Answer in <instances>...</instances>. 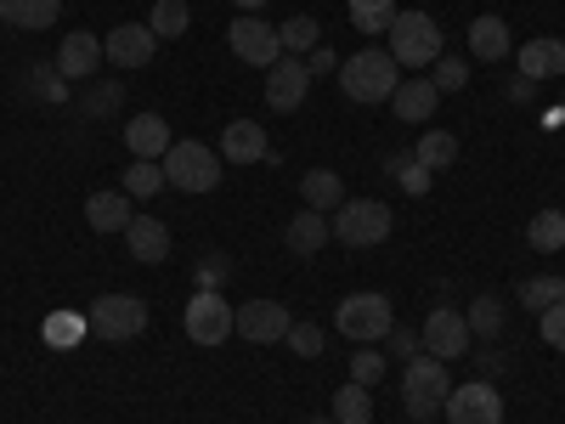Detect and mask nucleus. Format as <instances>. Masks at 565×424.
Masks as SVG:
<instances>
[{
    "mask_svg": "<svg viewBox=\"0 0 565 424\" xmlns=\"http://www.w3.org/2000/svg\"><path fill=\"white\" fill-rule=\"evenodd\" d=\"M340 85H345V97L351 103H391L396 97V85H402V63L391 52H356L340 63Z\"/></svg>",
    "mask_w": 565,
    "mask_h": 424,
    "instance_id": "obj_1",
    "label": "nucleus"
},
{
    "mask_svg": "<svg viewBox=\"0 0 565 424\" xmlns=\"http://www.w3.org/2000/svg\"><path fill=\"white\" fill-rule=\"evenodd\" d=\"M159 165H164V187H175L186 199L221 187V153H210L204 141H170V153Z\"/></svg>",
    "mask_w": 565,
    "mask_h": 424,
    "instance_id": "obj_2",
    "label": "nucleus"
},
{
    "mask_svg": "<svg viewBox=\"0 0 565 424\" xmlns=\"http://www.w3.org/2000/svg\"><path fill=\"white\" fill-rule=\"evenodd\" d=\"M391 226H396V215H391V204H380V199H345V204L334 210V221H328V232H334L340 244H351V250L385 244Z\"/></svg>",
    "mask_w": 565,
    "mask_h": 424,
    "instance_id": "obj_3",
    "label": "nucleus"
},
{
    "mask_svg": "<svg viewBox=\"0 0 565 424\" xmlns=\"http://www.w3.org/2000/svg\"><path fill=\"white\" fill-rule=\"evenodd\" d=\"M391 57L402 68H436V57H441V23L430 12H396V23H391Z\"/></svg>",
    "mask_w": 565,
    "mask_h": 424,
    "instance_id": "obj_4",
    "label": "nucleus"
},
{
    "mask_svg": "<svg viewBox=\"0 0 565 424\" xmlns=\"http://www.w3.org/2000/svg\"><path fill=\"white\" fill-rule=\"evenodd\" d=\"M447 391H452L447 362H436V357H413L407 362V373H402V407H407V418H418V424L436 418Z\"/></svg>",
    "mask_w": 565,
    "mask_h": 424,
    "instance_id": "obj_5",
    "label": "nucleus"
},
{
    "mask_svg": "<svg viewBox=\"0 0 565 424\" xmlns=\"http://www.w3.org/2000/svg\"><path fill=\"white\" fill-rule=\"evenodd\" d=\"M334 328H340L345 340H356V346H380L391 328H396V311H391L385 295H345L334 306Z\"/></svg>",
    "mask_w": 565,
    "mask_h": 424,
    "instance_id": "obj_6",
    "label": "nucleus"
},
{
    "mask_svg": "<svg viewBox=\"0 0 565 424\" xmlns=\"http://www.w3.org/2000/svg\"><path fill=\"white\" fill-rule=\"evenodd\" d=\"M232 322H238V311H232V300L221 289H199L193 300H186V311H181V328L193 335V346H226Z\"/></svg>",
    "mask_w": 565,
    "mask_h": 424,
    "instance_id": "obj_7",
    "label": "nucleus"
},
{
    "mask_svg": "<svg viewBox=\"0 0 565 424\" xmlns=\"http://www.w3.org/2000/svg\"><path fill=\"white\" fill-rule=\"evenodd\" d=\"M85 322H90V335H103V340H136V335H148V300L103 295V300H90Z\"/></svg>",
    "mask_w": 565,
    "mask_h": 424,
    "instance_id": "obj_8",
    "label": "nucleus"
},
{
    "mask_svg": "<svg viewBox=\"0 0 565 424\" xmlns=\"http://www.w3.org/2000/svg\"><path fill=\"white\" fill-rule=\"evenodd\" d=\"M289 328H295V317H289L282 300H249V306H238L232 335L249 340V346H282V340H289Z\"/></svg>",
    "mask_w": 565,
    "mask_h": 424,
    "instance_id": "obj_9",
    "label": "nucleus"
},
{
    "mask_svg": "<svg viewBox=\"0 0 565 424\" xmlns=\"http://www.w3.org/2000/svg\"><path fill=\"white\" fill-rule=\"evenodd\" d=\"M441 413H447V424H503V396L492 391V380H469V385L447 391Z\"/></svg>",
    "mask_w": 565,
    "mask_h": 424,
    "instance_id": "obj_10",
    "label": "nucleus"
},
{
    "mask_svg": "<svg viewBox=\"0 0 565 424\" xmlns=\"http://www.w3.org/2000/svg\"><path fill=\"white\" fill-rule=\"evenodd\" d=\"M226 45H232V57H238V63H255V68H271V63L282 57V40H277V29H271V23H260L255 12L232 18Z\"/></svg>",
    "mask_w": 565,
    "mask_h": 424,
    "instance_id": "obj_11",
    "label": "nucleus"
},
{
    "mask_svg": "<svg viewBox=\"0 0 565 424\" xmlns=\"http://www.w3.org/2000/svg\"><path fill=\"white\" fill-rule=\"evenodd\" d=\"M153 52H159V34H153L148 23H119V29L103 34V57H108L114 68H148Z\"/></svg>",
    "mask_w": 565,
    "mask_h": 424,
    "instance_id": "obj_12",
    "label": "nucleus"
},
{
    "mask_svg": "<svg viewBox=\"0 0 565 424\" xmlns=\"http://www.w3.org/2000/svg\"><path fill=\"white\" fill-rule=\"evenodd\" d=\"M469 322H463V311H452V306H436L430 317H424V351H430L436 362H452V357H463L469 351Z\"/></svg>",
    "mask_w": 565,
    "mask_h": 424,
    "instance_id": "obj_13",
    "label": "nucleus"
},
{
    "mask_svg": "<svg viewBox=\"0 0 565 424\" xmlns=\"http://www.w3.org/2000/svg\"><path fill=\"white\" fill-rule=\"evenodd\" d=\"M306 91H311V74H306L300 57H277V63L266 68V103H271L277 114H295V108L306 103Z\"/></svg>",
    "mask_w": 565,
    "mask_h": 424,
    "instance_id": "obj_14",
    "label": "nucleus"
},
{
    "mask_svg": "<svg viewBox=\"0 0 565 424\" xmlns=\"http://www.w3.org/2000/svg\"><path fill=\"white\" fill-rule=\"evenodd\" d=\"M97 68H103V40L90 34V29L63 34V45H57V74H63V80H90Z\"/></svg>",
    "mask_w": 565,
    "mask_h": 424,
    "instance_id": "obj_15",
    "label": "nucleus"
},
{
    "mask_svg": "<svg viewBox=\"0 0 565 424\" xmlns=\"http://www.w3.org/2000/svg\"><path fill=\"white\" fill-rule=\"evenodd\" d=\"M125 244H130V261L159 266V261H170V226H164L159 215H130Z\"/></svg>",
    "mask_w": 565,
    "mask_h": 424,
    "instance_id": "obj_16",
    "label": "nucleus"
},
{
    "mask_svg": "<svg viewBox=\"0 0 565 424\" xmlns=\"http://www.w3.org/2000/svg\"><path fill=\"white\" fill-rule=\"evenodd\" d=\"M266 153H271V141H266V130L255 119H232L221 130V159H232V165H266Z\"/></svg>",
    "mask_w": 565,
    "mask_h": 424,
    "instance_id": "obj_17",
    "label": "nucleus"
},
{
    "mask_svg": "<svg viewBox=\"0 0 565 424\" xmlns=\"http://www.w3.org/2000/svg\"><path fill=\"white\" fill-rule=\"evenodd\" d=\"M514 63H521L526 80H559V74H565V40L537 34V40H526L521 52H514Z\"/></svg>",
    "mask_w": 565,
    "mask_h": 424,
    "instance_id": "obj_18",
    "label": "nucleus"
},
{
    "mask_svg": "<svg viewBox=\"0 0 565 424\" xmlns=\"http://www.w3.org/2000/svg\"><path fill=\"white\" fill-rule=\"evenodd\" d=\"M436 103H441V91H436V80H402L396 85V97H391V108H396V119L402 125H424V119H430L436 114Z\"/></svg>",
    "mask_w": 565,
    "mask_h": 424,
    "instance_id": "obj_19",
    "label": "nucleus"
},
{
    "mask_svg": "<svg viewBox=\"0 0 565 424\" xmlns=\"http://www.w3.org/2000/svg\"><path fill=\"white\" fill-rule=\"evenodd\" d=\"M170 125L159 119V114H136L130 125H125V148L136 153V159H164L170 153Z\"/></svg>",
    "mask_w": 565,
    "mask_h": 424,
    "instance_id": "obj_20",
    "label": "nucleus"
},
{
    "mask_svg": "<svg viewBox=\"0 0 565 424\" xmlns=\"http://www.w3.org/2000/svg\"><path fill=\"white\" fill-rule=\"evenodd\" d=\"M300 199H306V210H317V215H334V210L345 204L340 170H306V176H300Z\"/></svg>",
    "mask_w": 565,
    "mask_h": 424,
    "instance_id": "obj_21",
    "label": "nucleus"
},
{
    "mask_svg": "<svg viewBox=\"0 0 565 424\" xmlns=\"http://www.w3.org/2000/svg\"><path fill=\"white\" fill-rule=\"evenodd\" d=\"M63 18V0H0V23H12V29H52Z\"/></svg>",
    "mask_w": 565,
    "mask_h": 424,
    "instance_id": "obj_22",
    "label": "nucleus"
},
{
    "mask_svg": "<svg viewBox=\"0 0 565 424\" xmlns=\"http://www.w3.org/2000/svg\"><path fill=\"white\" fill-rule=\"evenodd\" d=\"M282 244H289V255L311 261V255L328 244V215H317V210H300L289 226H282Z\"/></svg>",
    "mask_w": 565,
    "mask_h": 424,
    "instance_id": "obj_23",
    "label": "nucleus"
},
{
    "mask_svg": "<svg viewBox=\"0 0 565 424\" xmlns=\"http://www.w3.org/2000/svg\"><path fill=\"white\" fill-rule=\"evenodd\" d=\"M469 52H476L481 63H503L509 57V23L503 18H476V23H469Z\"/></svg>",
    "mask_w": 565,
    "mask_h": 424,
    "instance_id": "obj_24",
    "label": "nucleus"
},
{
    "mask_svg": "<svg viewBox=\"0 0 565 424\" xmlns=\"http://www.w3.org/2000/svg\"><path fill=\"white\" fill-rule=\"evenodd\" d=\"M85 221H90V232H125L130 226V193H90Z\"/></svg>",
    "mask_w": 565,
    "mask_h": 424,
    "instance_id": "obj_25",
    "label": "nucleus"
},
{
    "mask_svg": "<svg viewBox=\"0 0 565 424\" xmlns=\"http://www.w3.org/2000/svg\"><path fill=\"white\" fill-rule=\"evenodd\" d=\"M413 165H424V170H447V165H458V136L452 130H424L418 136V148H413Z\"/></svg>",
    "mask_w": 565,
    "mask_h": 424,
    "instance_id": "obj_26",
    "label": "nucleus"
},
{
    "mask_svg": "<svg viewBox=\"0 0 565 424\" xmlns=\"http://www.w3.org/2000/svg\"><path fill=\"white\" fill-rule=\"evenodd\" d=\"M526 244L537 255H559L565 250V210H537L532 226H526Z\"/></svg>",
    "mask_w": 565,
    "mask_h": 424,
    "instance_id": "obj_27",
    "label": "nucleus"
},
{
    "mask_svg": "<svg viewBox=\"0 0 565 424\" xmlns=\"http://www.w3.org/2000/svg\"><path fill=\"white\" fill-rule=\"evenodd\" d=\"M277 40H282V57H311L317 52V45H322V29H317V18H289V23H282L277 29Z\"/></svg>",
    "mask_w": 565,
    "mask_h": 424,
    "instance_id": "obj_28",
    "label": "nucleus"
},
{
    "mask_svg": "<svg viewBox=\"0 0 565 424\" xmlns=\"http://www.w3.org/2000/svg\"><path fill=\"white\" fill-rule=\"evenodd\" d=\"M40 335H45V346H57V351H74L85 335H90V322L79 317V311H52V317H45V328H40Z\"/></svg>",
    "mask_w": 565,
    "mask_h": 424,
    "instance_id": "obj_29",
    "label": "nucleus"
},
{
    "mask_svg": "<svg viewBox=\"0 0 565 424\" xmlns=\"http://www.w3.org/2000/svg\"><path fill=\"white\" fill-rule=\"evenodd\" d=\"M463 322H469V335H476V340H498L503 300L498 295H476V300H469V311H463Z\"/></svg>",
    "mask_w": 565,
    "mask_h": 424,
    "instance_id": "obj_30",
    "label": "nucleus"
},
{
    "mask_svg": "<svg viewBox=\"0 0 565 424\" xmlns=\"http://www.w3.org/2000/svg\"><path fill=\"white\" fill-rule=\"evenodd\" d=\"M373 418V391L367 385H340L334 391V424H367Z\"/></svg>",
    "mask_w": 565,
    "mask_h": 424,
    "instance_id": "obj_31",
    "label": "nucleus"
},
{
    "mask_svg": "<svg viewBox=\"0 0 565 424\" xmlns=\"http://www.w3.org/2000/svg\"><path fill=\"white\" fill-rule=\"evenodd\" d=\"M351 23H356L362 34H391L396 0H351Z\"/></svg>",
    "mask_w": 565,
    "mask_h": 424,
    "instance_id": "obj_32",
    "label": "nucleus"
},
{
    "mask_svg": "<svg viewBox=\"0 0 565 424\" xmlns=\"http://www.w3.org/2000/svg\"><path fill=\"white\" fill-rule=\"evenodd\" d=\"M148 29H153L159 40H181L186 29H193V12H186V0H159L153 18H148Z\"/></svg>",
    "mask_w": 565,
    "mask_h": 424,
    "instance_id": "obj_33",
    "label": "nucleus"
},
{
    "mask_svg": "<svg viewBox=\"0 0 565 424\" xmlns=\"http://www.w3.org/2000/svg\"><path fill=\"white\" fill-rule=\"evenodd\" d=\"M125 193H130V199L164 193V165H159V159H136V165L125 170Z\"/></svg>",
    "mask_w": 565,
    "mask_h": 424,
    "instance_id": "obj_34",
    "label": "nucleus"
},
{
    "mask_svg": "<svg viewBox=\"0 0 565 424\" xmlns=\"http://www.w3.org/2000/svg\"><path fill=\"white\" fill-rule=\"evenodd\" d=\"M559 300H565V277H559V272L521 283V306H532V311H548V306H559Z\"/></svg>",
    "mask_w": 565,
    "mask_h": 424,
    "instance_id": "obj_35",
    "label": "nucleus"
},
{
    "mask_svg": "<svg viewBox=\"0 0 565 424\" xmlns=\"http://www.w3.org/2000/svg\"><path fill=\"white\" fill-rule=\"evenodd\" d=\"M430 80H436V91H441V97H447V91H463L469 85V68H463V57H436V68H430Z\"/></svg>",
    "mask_w": 565,
    "mask_h": 424,
    "instance_id": "obj_36",
    "label": "nucleus"
},
{
    "mask_svg": "<svg viewBox=\"0 0 565 424\" xmlns=\"http://www.w3.org/2000/svg\"><path fill=\"white\" fill-rule=\"evenodd\" d=\"M289 351L306 357V362L322 357V328H317V322H295V328H289Z\"/></svg>",
    "mask_w": 565,
    "mask_h": 424,
    "instance_id": "obj_37",
    "label": "nucleus"
},
{
    "mask_svg": "<svg viewBox=\"0 0 565 424\" xmlns=\"http://www.w3.org/2000/svg\"><path fill=\"white\" fill-rule=\"evenodd\" d=\"M380 373H385V357H380V351H356V357H351V380H356V385L373 391V385H380Z\"/></svg>",
    "mask_w": 565,
    "mask_h": 424,
    "instance_id": "obj_38",
    "label": "nucleus"
},
{
    "mask_svg": "<svg viewBox=\"0 0 565 424\" xmlns=\"http://www.w3.org/2000/svg\"><path fill=\"white\" fill-rule=\"evenodd\" d=\"M537 328H543V340H548L554 351H565V300L548 306V311H537Z\"/></svg>",
    "mask_w": 565,
    "mask_h": 424,
    "instance_id": "obj_39",
    "label": "nucleus"
},
{
    "mask_svg": "<svg viewBox=\"0 0 565 424\" xmlns=\"http://www.w3.org/2000/svg\"><path fill=\"white\" fill-rule=\"evenodd\" d=\"M396 176H402V187H407L413 199H418V193H430V170L413 165V153H407V159H396Z\"/></svg>",
    "mask_w": 565,
    "mask_h": 424,
    "instance_id": "obj_40",
    "label": "nucleus"
},
{
    "mask_svg": "<svg viewBox=\"0 0 565 424\" xmlns=\"http://www.w3.org/2000/svg\"><path fill=\"white\" fill-rule=\"evenodd\" d=\"M385 340H391V351H396L402 362H413V357H418V335H413V328H402V322H396Z\"/></svg>",
    "mask_w": 565,
    "mask_h": 424,
    "instance_id": "obj_41",
    "label": "nucleus"
},
{
    "mask_svg": "<svg viewBox=\"0 0 565 424\" xmlns=\"http://www.w3.org/2000/svg\"><path fill=\"white\" fill-rule=\"evenodd\" d=\"M306 74L317 80V74H340V57H334V45H317V52L306 57Z\"/></svg>",
    "mask_w": 565,
    "mask_h": 424,
    "instance_id": "obj_42",
    "label": "nucleus"
},
{
    "mask_svg": "<svg viewBox=\"0 0 565 424\" xmlns=\"http://www.w3.org/2000/svg\"><path fill=\"white\" fill-rule=\"evenodd\" d=\"M85 108H90V114H108V108H119V85H103V91H90V97H85Z\"/></svg>",
    "mask_w": 565,
    "mask_h": 424,
    "instance_id": "obj_43",
    "label": "nucleus"
},
{
    "mask_svg": "<svg viewBox=\"0 0 565 424\" xmlns=\"http://www.w3.org/2000/svg\"><path fill=\"white\" fill-rule=\"evenodd\" d=\"M226 272H232V266H226V255H210V261H204V272H199V277H204V289H221Z\"/></svg>",
    "mask_w": 565,
    "mask_h": 424,
    "instance_id": "obj_44",
    "label": "nucleus"
},
{
    "mask_svg": "<svg viewBox=\"0 0 565 424\" xmlns=\"http://www.w3.org/2000/svg\"><path fill=\"white\" fill-rule=\"evenodd\" d=\"M532 91H537V80H526V74H521V80H514V85H509V97H514V103H526V97H532Z\"/></svg>",
    "mask_w": 565,
    "mask_h": 424,
    "instance_id": "obj_45",
    "label": "nucleus"
},
{
    "mask_svg": "<svg viewBox=\"0 0 565 424\" xmlns=\"http://www.w3.org/2000/svg\"><path fill=\"white\" fill-rule=\"evenodd\" d=\"M503 362H509V357H498V351H487V357H481V373H503Z\"/></svg>",
    "mask_w": 565,
    "mask_h": 424,
    "instance_id": "obj_46",
    "label": "nucleus"
},
{
    "mask_svg": "<svg viewBox=\"0 0 565 424\" xmlns=\"http://www.w3.org/2000/svg\"><path fill=\"white\" fill-rule=\"evenodd\" d=\"M232 7H238V12H260V7H266V0H232Z\"/></svg>",
    "mask_w": 565,
    "mask_h": 424,
    "instance_id": "obj_47",
    "label": "nucleus"
},
{
    "mask_svg": "<svg viewBox=\"0 0 565 424\" xmlns=\"http://www.w3.org/2000/svg\"><path fill=\"white\" fill-rule=\"evenodd\" d=\"M311 424H328V418H311Z\"/></svg>",
    "mask_w": 565,
    "mask_h": 424,
    "instance_id": "obj_48",
    "label": "nucleus"
}]
</instances>
